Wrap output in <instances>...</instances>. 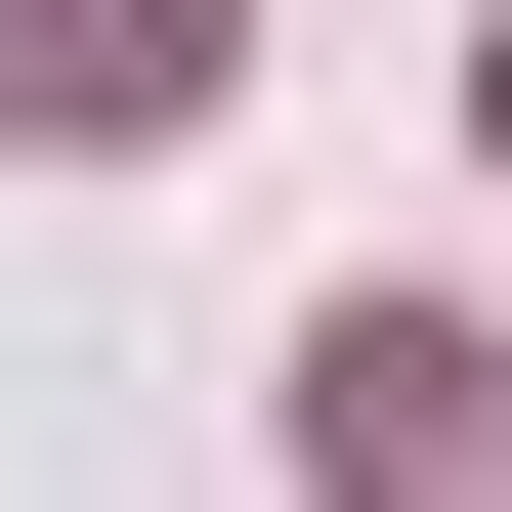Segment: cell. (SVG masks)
<instances>
[{"mask_svg": "<svg viewBox=\"0 0 512 512\" xmlns=\"http://www.w3.org/2000/svg\"><path fill=\"white\" fill-rule=\"evenodd\" d=\"M214 86H256V0H0V128H86V171L214 128Z\"/></svg>", "mask_w": 512, "mask_h": 512, "instance_id": "obj_2", "label": "cell"}, {"mask_svg": "<svg viewBox=\"0 0 512 512\" xmlns=\"http://www.w3.org/2000/svg\"><path fill=\"white\" fill-rule=\"evenodd\" d=\"M299 470L342 512H512V342L470 299H299Z\"/></svg>", "mask_w": 512, "mask_h": 512, "instance_id": "obj_1", "label": "cell"}]
</instances>
